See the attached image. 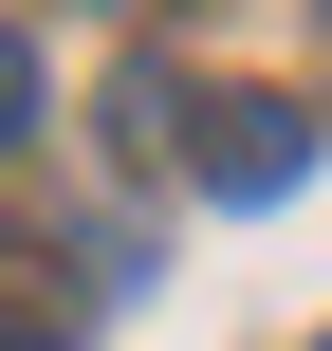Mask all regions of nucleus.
<instances>
[{
  "label": "nucleus",
  "mask_w": 332,
  "mask_h": 351,
  "mask_svg": "<svg viewBox=\"0 0 332 351\" xmlns=\"http://www.w3.org/2000/svg\"><path fill=\"white\" fill-rule=\"evenodd\" d=\"M166 148H185V185H222V204H277V185L314 167V111H296V93H222V111H203V130H166Z\"/></svg>",
  "instance_id": "obj_1"
},
{
  "label": "nucleus",
  "mask_w": 332,
  "mask_h": 351,
  "mask_svg": "<svg viewBox=\"0 0 332 351\" xmlns=\"http://www.w3.org/2000/svg\"><path fill=\"white\" fill-rule=\"evenodd\" d=\"M0 148H37V37L0 19Z\"/></svg>",
  "instance_id": "obj_2"
},
{
  "label": "nucleus",
  "mask_w": 332,
  "mask_h": 351,
  "mask_svg": "<svg viewBox=\"0 0 332 351\" xmlns=\"http://www.w3.org/2000/svg\"><path fill=\"white\" fill-rule=\"evenodd\" d=\"M0 351H74V333H55V315H18V296H0Z\"/></svg>",
  "instance_id": "obj_3"
},
{
  "label": "nucleus",
  "mask_w": 332,
  "mask_h": 351,
  "mask_svg": "<svg viewBox=\"0 0 332 351\" xmlns=\"http://www.w3.org/2000/svg\"><path fill=\"white\" fill-rule=\"evenodd\" d=\"M314 351H332V333H314Z\"/></svg>",
  "instance_id": "obj_4"
}]
</instances>
